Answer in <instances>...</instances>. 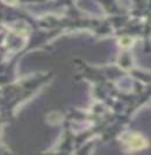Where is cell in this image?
Wrapping results in <instances>:
<instances>
[{"instance_id":"1","label":"cell","mask_w":151,"mask_h":155,"mask_svg":"<svg viewBox=\"0 0 151 155\" xmlns=\"http://www.w3.org/2000/svg\"><path fill=\"white\" fill-rule=\"evenodd\" d=\"M126 142L130 148L133 149H142L146 146V140L140 134H130L127 135Z\"/></svg>"},{"instance_id":"2","label":"cell","mask_w":151,"mask_h":155,"mask_svg":"<svg viewBox=\"0 0 151 155\" xmlns=\"http://www.w3.org/2000/svg\"><path fill=\"white\" fill-rule=\"evenodd\" d=\"M133 43V41H131V39L130 38H122V39H120V45L121 46H130Z\"/></svg>"}]
</instances>
